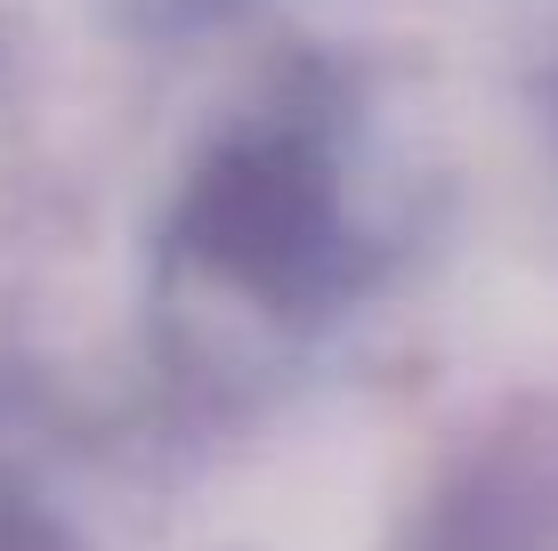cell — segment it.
Returning <instances> with one entry per match:
<instances>
[{"label":"cell","instance_id":"cell-1","mask_svg":"<svg viewBox=\"0 0 558 551\" xmlns=\"http://www.w3.org/2000/svg\"><path fill=\"white\" fill-rule=\"evenodd\" d=\"M356 98L292 73L252 113L203 139L162 227V300L186 325V366L252 373L243 349H300L380 276L364 195Z\"/></svg>","mask_w":558,"mask_h":551},{"label":"cell","instance_id":"cell-2","mask_svg":"<svg viewBox=\"0 0 558 551\" xmlns=\"http://www.w3.org/2000/svg\"><path fill=\"white\" fill-rule=\"evenodd\" d=\"M0 551H82L73 519L33 495V479L9 470V463H0Z\"/></svg>","mask_w":558,"mask_h":551}]
</instances>
